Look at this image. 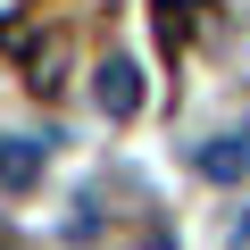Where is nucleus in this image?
Listing matches in <instances>:
<instances>
[{"mask_svg": "<svg viewBox=\"0 0 250 250\" xmlns=\"http://www.w3.org/2000/svg\"><path fill=\"white\" fill-rule=\"evenodd\" d=\"M100 100H108L117 117H125V108H134V67H108V75H100Z\"/></svg>", "mask_w": 250, "mask_h": 250, "instance_id": "f257e3e1", "label": "nucleus"}]
</instances>
